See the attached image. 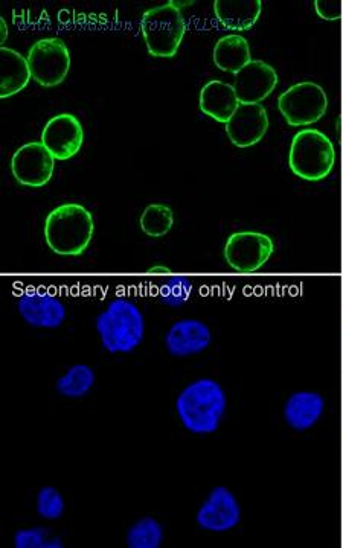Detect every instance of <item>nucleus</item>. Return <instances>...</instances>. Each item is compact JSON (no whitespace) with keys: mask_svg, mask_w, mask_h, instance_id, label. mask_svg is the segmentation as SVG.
<instances>
[{"mask_svg":"<svg viewBox=\"0 0 343 548\" xmlns=\"http://www.w3.org/2000/svg\"><path fill=\"white\" fill-rule=\"evenodd\" d=\"M228 398L223 387L211 378L188 384L176 399V411L183 427L205 436L218 430L225 418Z\"/></svg>","mask_w":343,"mask_h":548,"instance_id":"obj_1","label":"nucleus"},{"mask_svg":"<svg viewBox=\"0 0 343 548\" xmlns=\"http://www.w3.org/2000/svg\"><path fill=\"white\" fill-rule=\"evenodd\" d=\"M101 345L109 354H132L145 337V317L132 300L118 297L95 320Z\"/></svg>","mask_w":343,"mask_h":548,"instance_id":"obj_2","label":"nucleus"},{"mask_svg":"<svg viewBox=\"0 0 343 548\" xmlns=\"http://www.w3.org/2000/svg\"><path fill=\"white\" fill-rule=\"evenodd\" d=\"M93 233L92 214L83 204H61L45 220V241L55 255H83L92 243Z\"/></svg>","mask_w":343,"mask_h":548,"instance_id":"obj_3","label":"nucleus"},{"mask_svg":"<svg viewBox=\"0 0 343 548\" xmlns=\"http://www.w3.org/2000/svg\"><path fill=\"white\" fill-rule=\"evenodd\" d=\"M336 165V148L327 134L316 128H304L293 137L289 151L292 173L305 182H321Z\"/></svg>","mask_w":343,"mask_h":548,"instance_id":"obj_4","label":"nucleus"},{"mask_svg":"<svg viewBox=\"0 0 343 548\" xmlns=\"http://www.w3.org/2000/svg\"><path fill=\"white\" fill-rule=\"evenodd\" d=\"M142 37L153 57L173 58L186 34V23L176 2L145 11L141 19Z\"/></svg>","mask_w":343,"mask_h":548,"instance_id":"obj_5","label":"nucleus"},{"mask_svg":"<svg viewBox=\"0 0 343 548\" xmlns=\"http://www.w3.org/2000/svg\"><path fill=\"white\" fill-rule=\"evenodd\" d=\"M278 109L292 127H308L324 118L328 96L324 87L313 81H302L281 93Z\"/></svg>","mask_w":343,"mask_h":548,"instance_id":"obj_6","label":"nucleus"},{"mask_svg":"<svg viewBox=\"0 0 343 548\" xmlns=\"http://www.w3.org/2000/svg\"><path fill=\"white\" fill-rule=\"evenodd\" d=\"M26 60L33 80L42 87L60 86L71 71V52L68 45L58 37L34 43Z\"/></svg>","mask_w":343,"mask_h":548,"instance_id":"obj_7","label":"nucleus"},{"mask_svg":"<svg viewBox=\"0 0 343 548\" xmlns=\"http://www.w3.org/2000/svg\"><path fill=\"white\" fill-rule=\"evenodd\" d=\"M275 252V243L266 233H232L226 241L225 259L229 267L240 273H255L269 262Z\"/></svg>","mask_w":343,"mask_h":548,"instance_id":"obj_8","label":"nucleus"},{"mask_svg":"<svg viewBox=\"0 0 343 548\" xmlns=\"http://www.w3.org/2000/svg\"><path fill=\"white\" fill-rule=\"evenodd\" d=\"M17 310L26 325L37 329H58L68 317L66 305L48 290L31 288L17 300Z\"/></svg>","mask_w":343,"mask_h":548,"instance_id":"obj_9","label":"nucleus"},{"mask_svg":"<svg viewBox=\"0 0 343 548\" xmlns=\"http://www.w3.org/2000/svg\"><path fill=\"white\" fill-rule=\"evenodd\" d=\"M55 159L42 142H29L14 153L11 173L14 179L28 188H42L54 176Z\"/></svg>","mask_w":343,"mask_h":548,"instance_id":"obj_10","label":"nucleus"},{"mask_svg":"<svg viewBox=\"0 0 343 548\" xmlns=\"http://www.w3.org/2000/svg\"><path fill=\"white\" fill-rule=\"evenodd\" d=\"M203 530L225 533L235 529L241 521V507L231 489L217 486L209 492L196 517Z\"/></svg>","mask_w":343,"mask_h":548,"instance_id":"obj_11","label":"nucleus"},{"mask_svg":"<svg viewBox=\"0 0 343 548\" xmlns=\"http://www.w3.org/2000/svg\"><path fill=\"white\" fill-rule=\"evenodd\" d=\"M83 142V125L72 113L54 116L43 128L42 144L55 160H69L77 156Z\"/></svg>","mask_w":343,"mask_h":548,"instance_id":"obj_12","label":"nucleus"},{"mask_svg":"<svg viewBox=\"0 0 343 548\" xmlns=\"http://www.w3.org/2000/svg\"><path fill=\"white\" fill-rule=\"evenodd\" d=\"M269 127V116L261 104H240L226 124V134L235 147L251 148L263 141Z\"/></svg>","mask_w":343,"mask_h":548,"instance_id":"obj_13","label":"nucleus"},{"mask_svg":"<svg viewBox=\"0 0 343 548\" xmlns=\"http://www.w3.org/2000/svg\"><path fill=\"white\" fill-rule=\"evenodd\" d=\"M168 354L176 358L202 354L211 346L212 332L206 323L197 319H182L173 323L164 338Z\"/></svg>","mask_w":343,"mask_h":548,"instance_id":"obj_14","label":"nucleus"},{"mask_svg":"<svg viewBox=\"0 0 343 548\" xmlns=\"http://www.w3.org/2000/svg\"><path fill=\"white\" fill-rule=\"evenodd\" d=\"M232 86L240 104H261L278 86V74L266 61L252 60L235 75Z\"/></svg>","mask_w":343,"mask_h":548,"instance_id":"obj_15","label":"nucleus"},{"mask_svg":"<svg viewBox=\"0 0 343 548\" xmlns=\"http://www.w3.org/2000/svg\"><path fill=\"white\" fill-rule=\"evenodd\" d=\"M199 106L206 116L226 125L237 112L240 101L232 84L212 80L200 90Z\"/></svg>","mask_w":343,"mask_h":548,"instance_id":"obj_16","label":"nucleus"},{"mask_svg":"<svg viewBox=\"0 0 343 548\" xmlns=\"http://www.w3.org/2000/svg\"><path fill=\"white\" fill-rule=\"evenodd\" d=\"M324 396L318 392H296L284 404V419L295 431L310 430L318 424L324 413Z\"/></svg>","mask_w":343,"mask_h":548,"instance_id":"obj_17","label":"nucleus"},{"mask_svg":"<svg viewBox=\"0 0 343 548\" xmlns=\"http://www.w3.org/2000/svg\"><path fill=\"white\" fill-rule=\"evenodd\" d=\"M263 13L261 0H215V19L229 31H249Z\"/></svg>","mask_w":343,"mask_h":548,"instance_id":"obj_18","label":"nucleus"},{"mask_svg":"<svg viewBox=\"0 0 343 548\" xmlns=\"http://www.w3.org/2000/svg\"><path fill=\"white\" fill-rule=\"evenodd\" d=\"M2 61V80H0V99H8L28 87L33 80L28 60L14 49L2 46L0 49Z\"/></svg>","mask_w":343,"mask_h":548,"instance_id":"obj_19","label":"nucleus"},{"mask_svg":"<svg viewBox=\"0 0 343 548\" xmlns=\"http://www.w3.org/2000/svg\"><path fill=\"white\" fill-rule=\"evenodd\" d=\"M212 60L220 71L237 75L252 61L251 46L244 37L229 34L215 43Z\"/></svg>","mask_w":343,"mask_h":548,"instance_id":"obj_20","label":"nucleus"},{"mask_svg":"<svg viewBox=\"0 0 343 548\" xmlns=\"http://www.w3.org/2000/svg\"><path fill=\"white\" fill-rule=\"evenodd\" d=\"M97 375L89 364H74L55 383L58 395L68 399H81L95 386Z\"/></svg>","mask_w":343,"mask_h":548,"instance_id":"obj_21","label":"nucleus"},{"mask_svg":"<svg viewBox=\"0 0 343 548\" xmlns=\"http://www.w3.org/2000/svg\"><path fill=\"white\" fill-rule=\"evenodd\" d=\"M162 542L164 527L153 517L141 518L126 533V544L129 548H161Z\"/></svg>","mask_w":343,"mask_h":548,"instance_id":"obj_22","label":"nucleus"},{"mask_svg":"<svg viewBox=\"0 0 343 548\" xmlns=\"http://www.w3.org/2000/svg\"><path fill=\"white\" fill-rule=\"evenodd\" d=\"M139 226L150 238H164L174 226L173 209L167 204H148L139 218Z\"/></svg>","mask_w":343,"mask_h":548,"instance_id":"obj_23","label":"nucleus"},{"mask_svg":"<svg viewBox=\"0 0 343 548\" xmlns=\"http://www.w3.org/2000/svg\"><path fill=\"white\" fill-rule=\"evenodd\" d=\"M16 548H63L65 541L54 535L48 527L37 526L31 529H20L14 533Z\"/></svg>","mask_w":343,"mask_h":548,"instance_id":"obj_24","label":"nucleus"},{"mask_svg":"<svg viewBox=\"0 0 343 548\" xmlns=\"http://www.w3.org/2000/svg\"><path fill=\"white\" fill-rule=\"evenodd\" d=\"M36 510L43 520L58 521L66 512L65 497L54 486H43L37 492Z\"/></svg>","mask_w":343,"mask_h":548,"instance_id":"obj_25","label":"nucleus"},{"mask_svg":"<svg viewBox=\"0 0 343 548\" xmlns=\"http://www.w3.org/2000/svg\"><path fill=\"white\" fill-rule=\"evenodd\" d=\"M162 302L170 306H180L190 299L191 284L183 278H171L162 288Z\"/></svg>","mask_w":343,"mask_h":548,"instance_id":"obj_26","label":"nucleus"},{"mask_svg":"<svg viewBox=\"0 0 343 548\" xmlns=\"http://www.w3.org/2000/svg\"><path fill=\"white\" fill-rule=\"evenodd\" d=\"M340 4L339 0H316L315 10L321 19L328 20H339L340 17Z\"/></svg>","mask_w":343,"mask_h":548,"instance_id":"obj_27","label":"nucleus"},{"mask_svg":"<svg viewBox=\"0 0 343 548\" xmlns=\"http://www.w3.org/2000/svg\"><path fill=\"white\" fill-rule=\"evenodd\" d=\"M8 37V26L7 22H5L4 17L0 19V42H2V45H4L5 42H7Z\"/></svg>","mask_w":343,"mask_h":548,"instance_id":"obj_28","label":"nucleus"},{"mask_svg":"<svg viewBox=\"0 0 343 548\" xmlns=\"http://www.w3.org/2000/svg\"><path fill=\"white\" fill-rule=\"evenodd\" d=\"M150 273H170V268H167V267H153V268H150Z\"/></svg>","mask_w":343,"mask_h":548,"instance_id":"obj_29","label":"nucleus"}]
</instances>
